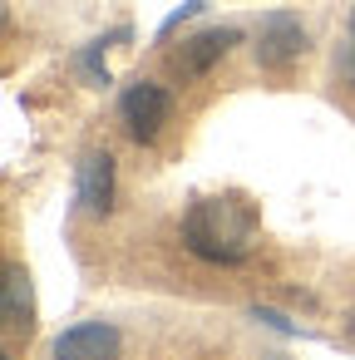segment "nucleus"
Listing matches in <instances>:
<instances>
[{"mask_svg":"<svg viewBox=\"0 0 355 360\" xmlns=\"http://www.w3.org/2000/svg\"><path fill=\"white\" fill-rule=\"evenodd\" d=\"M75 198L89 217H109L114 212V153L109 148H89L75 168Z\"/></svg>","mask_w":355,"mask_h":360,"instance_id":"423d86ee","label":"nucleus"},{"mask_svg":"<svg viewBox=\"0 0 355 360\" xmlns=\"http://www.w3.org/2000/svg\"><path fill=\"white\" fill-rule=\"evenodd\" d=\"M202 11H207V0H183V6H178V11H173V15L158 25V40H168V35H173L183 20H193V15H202Z\"/></svg>","mask_w":355,"mask_h":360,"instance_id":"9d476101","label":"nucleus"},{"mask_svg":"<svg viewBox=\"0 0 355 360\" xmlns=\"http://www.w3.org/2000/svg\"><path fill=\"white\" fill-rule=\"evenodd\" d=\"M306 50H311V40H306L301 15H291V11H271V15H262V25H257V45H252V55H257L262 70H291Z\"/></svg>","mask_w":355,"mask_h":360,"instance_id":"f03ea898","label":"nucleus"},{"mask_svg":"<svg viewBox=\"0 0 355 360\" xmlns=\"http://www.w3.org/2000/svg\"><path fill=\"white\" fill-rule=\"evenodd\" d=\"M168 114H173L168 89H163V84H148V79L129 84V89H124V99H119V119H124V129H129V139H134V143H153V139L163 134Z\"/></svg>","mask_w":355,"mask_h":360,"instance_id":"7ed1b4c3","label":"nucleus"},{"mask_svg":"<svg viewBox=\"0 0 355 360\" xmlns=\"http://www.w3.org/2000/svg\"><path fill=\"white\" fill-rule=\"evenodd\" d=\"M345 330H350V340H355V316H350V326H345Z\"/></svg>","mask_w":355,"mask_h":360,"instance_id":"f8f14e48","label":"nucleus"},{"mask_svg":"<svg viewBox=\"0 0 355 360\" xmlns=\"http://www.w3.org/2000/svg\"><path fill=\"white\" fill-rule=\"evenodd\" d=\"M0 321H6V330H30L35 326V296H30L25 266H6V281H0Z\"/></svg>","mask_w":355,"mask_h":360,"instance_id":"0eeeda50","label":"nucleus"},{"mask_svg":"<svg viewBox=\"0 0 355 360\" xmlns=\"http://www.w3.org/2000/svg\"><path fill=\"white\" fill-rule=\"evenodd\" d=\"M350 40H355V15H350Z\"/></svg>","mask_w":355,"mask_h":360,"instance_id":"ddd939ff","label":"nucleus"},{"mask_svg":"<svg viewBox=\"0 0 355 360\" xmlns=\"http://www.w3.org/2000/svg\"><path fill=\"white\" fill-rule=\"evenodd\" d=\"M252 321H262V326H271L276 335H301V340H311V330H306V326H296L291 316H281L276 306H252Z\"/></svg>","mask_w":355,"mask_h":360,"instance_id":"1a4fd4ad","label":"nucleus"},{"mask_svg":"<svg viewBox=\"0 0 355 360\" xmlns=\"http://www.w3.org/2000/svg\"><path fill=\"white\" fill-rule=\"evenodd\" d=\"M119 40V30L114 35H104V40H89L79 55H75V70L89 79V89H109V65H104V50Z\"/></svg>","mask_w":355,"mask_h":360,"instance_id":"6e6552de","label":"nucleus"},{"mask_svg":"<svg viewBox=\"0 0 355 360\" xmlns=\"http://www.w3.org/2000/svg\"><path fill=\"white\" fill-rule=\"evenodd\" d=\"M183 247L207 266H242L257 252V207L237 193L193 198L183 212Z\"/></svg>","mask_w":355,"mask_h":360,"instance_id":"f257e3e1","label":"nucleus"},{"mask_svg":"<svg viewBox=\"0 0 355 360\" xmlns=\"http://www.w3.org/2000/svg\"><path fill=\"white\" fill-rule=\"evenodd\" d=\"M124 335L114 321H75L50 340V360H119Z\"/></svg>","mask_w":355,"mask_h":360,"instance_id":"20e7f679","label":"nucleus"},{"mask_svg":"<svg viewBox=\"0 0 355 360\" xmlns=\"http://www.w3.org/2000/svg\"><path fill=\"white\" fill-rule=\"evenodd\" d=\"M266 360H281V355H266Z\"/></svg>","mask_w":355,"mask_h":360,"instance_id":"4468645a","label":"nucleus"},{"mask_svg":"<svg viewBox=\"0 0 355 360\" xmlns=\"http://www.w3.org/2000/svg\"><path fill=\"white\" fill-rule=\"evenodd\" d=\"M335 75L355 89V40H345V45H335Z\"/></svg>","mask_w":355,"mask_h":360,"instance_id":"9b49d317","label":"nucleus"},{"mask_svg":"<svg viewBox=\"0 0 355 360\" xmlns=\"http://www.w3.org/2000/svg\"><path fill=\"white\" fill-rule=\"evenodd\" d=\"M232 45H242V35L232 30V25H212V30H198V35H188L183 40V50L173 55V75L188 84V79H198V75H207L217 60H227L232 55Z\"/></svg>","mask_w":355,"mask_h":360,"instance_id":"39448f33","label":"nucleus"}]
</instances>
